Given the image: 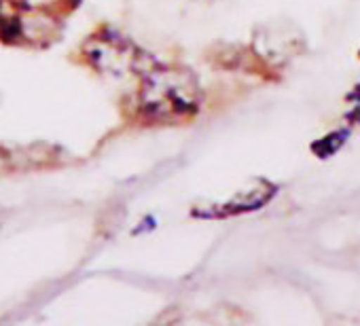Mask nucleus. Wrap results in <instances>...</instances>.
I'll list each match as a JSON object with an SVG mask.
<instances>
[{"instance_id":"f257e3e1","label":"nucleus","mask_w":360,"mask_h":326,"mask_svg":"<svg viewBox=\"0 0 360 326\" xmlns=\"http://www.w3.org/2000/svg\"><path fill=\"white\" fill-rule=\"evenodd\" d=\"M142 119L150 123H172L193 117L200 106V85L191 70L153 64L144 68L136 93Z\"/></svg>"}]
</instances>
